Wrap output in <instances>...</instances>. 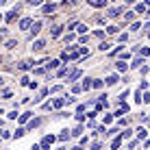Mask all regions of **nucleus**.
I'll return each mask as SVG.
<instances>
[{
	"label": "nucleus",
	"instance_id": "nucleus-8",
	"mask_svg": "<svg viewBox=\"0 0 150 150\" xmlns=\"http://www.w3.org/2000/svg\"><path fill=\"white\" fill-rule=\"evenodd\" d=\"M87 4H89V7H105L107 0H87Z\"/></svg>",
	"mask_w": 150,
	"mask_h": 150
},
{
	"label": "nucleus",
	"instance_id": "nucleus-37",
	"mask_svg": "<svg viewBox=\"0 0 150 150\" xmlns=\"http://www.w3.org/2000/svg\"><path fill=\"white\" fill-rule=\"evenodd\" d=\"M30 115H33V113H24V115H20V122H26Z\"/></svg>",
	"mask_w": 150,
	"mask_h": 150
},
{
	"label": "nucleus",
	"instance_id": "nucleus-16",
	"mask_svg": "<svg viewBox=\"0 0 150 150\" xmlns=\"http://www.w3.org/2000/svg\"><path fill=\"white\" fill-rule=\"evenodd\" d=\"M81 74H83L81 70H74V72H72V74H70V83H74L76 79H81Z\"/></svg>",
	"mask_w": 150,
	"mask_h": 150
},
{
	"label": "nucleus",
	"instance_id": "nucleus-12",
	"mask_svg": "<svg viewBox=\"0 0 150 150\" xmlns=\"http://www.w3.org/2000/svg\"><path fill=\"white\" fill-rule=\"evenodd\" d=\"M63 105H65V98H57V100H52V107H54V109H61Z\"/></svg>",
	"mask_w": 150,
	"mask_h": 150
},
{
	"label": "nucleus",
	"instance_id": "nucleus-23",
	"mask_svg": "<svg viewBox=\"0 0 150 150\" xmlns=\"http://www.w3.org/2000/svg\"><path fill=\"white\" fill-rule=\"evenodd\" d=\"M122 142H124V137L120 135V137H115V139H113V144H111V146H113V148H117V146H120Z\"/></svg>",
	"mask_w": 150,
	"mask_h": 150
},
{
	"label": "nucleus",
	"instance_id": "nucleus-44",
	"mask_svg": "<svg viewBox=\"0 0 150 150\" xmlns=\"http://www.w3.org/2000/svg\"><path fill=\"white\" fill-rule=\"evenodd\" d=\"M2 83H4V79H2V76H0V85H2Z\"/></svg>",
	"mask_w": 150,
	"mask_h": 150
},
{
	"label": "nucleus",
	"instance_id": "nucleus-18",
	"mask_svg": "<svg viewBox=\"0 0 150 150\" xmlns=\"http://www.w3.org/2000/svg\"><path fill=\"white\" fill-rule=\"evenodd\" d=\"M24 135H26V128H18V131L13 133V137H15V139H20V137H24Z\"/></svg>",
	"mask_w": 150,
	"mask_h": 150
},
{
	"label": "nucleus",
	"instance_id": "nucleus-11",
	"mask_svg": "<svg viewBox=\"0 0 150 150\" xmlns=\"http://www.w3.org/2000/svg\"><path fill=\"white\" fill-rule=\"evenodd\" d=\"M117 81H120V79H117V74H111V76H107V79H105L107 85H115Z\"/></svg>",
	"mask_w": 150,
	"mask_h": 150
},
{
	"label": "nucleus",
	"instance_id": "nucleus-43",
	"mask_svg": "<svg viewBox=\"0 0 150 150\" xmlns=\"http://www.w3.org/2000/svg\"><path fill=\"white\" fill-rule=\"evenodd\" d=\"M144 4H146V7H150V0H146V2H144Z\"/></svg>",
	"mask_w": 150,
	"mask_h": 150
},
{
	"label": "nucleus",
	"instance_id": "nucleus-1",
	"mask_svg": "<svg viewBox=\"0 0 150 150\" xmlns=\"http://www.w3.org/2000/svg\"><path fill=\"white\" fill-rule=\"evenodd\" d=\"M30 48H33V52H41V50L46 48V39H37V41H33V46H30Z\"/></svg>",
	"mask_w": 150,
	"mask_h": 150
},
{
	"label": "nucleus",
	"instance_id": "nucleus-21",
	"mask_svg": "<svg viewBox=\"0 0 150 150\" xmlns=\"http://www.w3.org/2000/svg\"><path fill=\"white\" fill-rule=\"evenodd\" d=\"M115 65H117V70H120V72H126V70H128V65L124 63V61H117Z\"/></svg>",
	"mask_w": 150,
	"mask_h": 150
},
{
	"label": "nucleus",
	"instance_id": "nucleus-36",
	"mask_svg": "<svg viewBox=\"0 0 150 150\" xmlns=\"http://www.w3.org/2000/svg\"><path fill=\"white\" fill-rule=\"evenodd\" d=\"M107 33H109V35H115V33H117V26H109V28H107Z\"/></svg>",
	"mask_w": 150,
	"mask_h": 150
},
{
	"label": "nucleus",
	"instance_id": "nucleus-34",
	"mask_svg": "<svg viewBox=\"0 0 150 150\" xmlns=\"http://www.w3.org/2000/svg\"><path fill=\"white\" fill-rule=\"evenodd\" d=\"M139 28H142V24H139V22H135V24H133V26H131V30H133V33H137Z\"/></svg>",
	"mask_w": 150,
	"mask_h": 150
},
{
	"label": "nucleus",
	"instance_id": "nucleus-13",
	"mask_svg": "<svg viewBox=\"0 0 150 150\" xmlns=\"http://www.w3.org/2000/svg\"><path fill=\"white\" fill-rule=\"evenodd\" d=\"M146 9H148V7H146V4H142V2H137V4H135V9H133V11H135V13H139V15H142L144 11H146Z\"/></svg>",
	"mask_w": 150,
	"mask_h": 150
},
{
	"label": "nucleus",
	"instance_id": "nucleus-48",
	"mask_svg": "<svg viewBox=\"0 0 150 150\" xmlns=\"http://www.w3.org/2000/svg\"><path fill=\"white\" fill-rule=\"evenodd\" d=\"M148 13H150V7H148Z\"/></svg>",
	"mask_w": 150,
	"mask_h": 150
},
{
	"label": "nucleus",
	"instance_id": "nucleus-7",
	"mask_svg": "<svg viewBox=\"0 0 150 150\" xmlns=\"http://www.w3.org/2000/svg\"><path fill=\"white\" fill-rule=\"evenodd\" d=\"M30 24H33V20H30V18H24V20H20V28H22V30H26V28L30 26Z\"/></svg>",
	"mask_w": 150,
	"mask_h": 150
},
{
	"label": "nucleus",
	"instance_id": "nucleus-35",
	"mask_svg": "<svg viewBox=\"0 0 150 150\" xmlns=\"http://www.w3.org/2000/svg\"><path fill=\"white\" fill-rule=\"evenodd\" d=\"M79 54H81V57H85V54L89 57V50H87V48H79Z\"/></svg>",
	"mask_w": 150,
	"mask_h": 150
},
{
	"label": "nucleus",
	"instance_id": "nucleus-30",
	"mask_svg": "<svg viewBox=\"0 0 150 150\" xmlns=\"http://www.w3.org/2000/svg\"><path fill=\"white\" fill-rule=\"evenodd\" d=\"M76 30H79V33L83 35V33H85V30H87V26H85V24H76Z\"/></svg>",
	"mask_w": 150,
	"mask_h": 150
},
{
	"label": "nucleus",
	"instance_id": "nucleus-24",
	"mask_svg": "<svg viewBox=\"0 0 150 150\" xmlns=\"http://www.w3.org/2000/svg\"><path fill=\"white\" fill-rule=\"evenodd\" d=\"M139 54H142V57H144V59H146V57L150 54V48H148V46H144V48H142V50H139Z\"/></svg>",
	"mask_w": 150,
	"mask_h": 150
},
{
	"label": "nucleus",
	"instance_id": "nucleus-39",
	"mask_svg": "<svg viewBox=\"0 0 150 150\" xmlns=\"http://www.w3.org/2000/svg\"><path fill=\"white\" fill-rule=\"evenodd\" d=\"M131 135H133V131H128V128H126V131L122 133V137H124V139H126V137H131Z\"/></svg>",
	"mask_w": 150,
	"mask_h": 150
},
{
	"label": "nucleus",
	"instance_id": "nucleus-15",
	"mask_svg": "<svg viewBox=\"0 0 150 150\" xmlns=\"http://www.w3.org/2000/svg\"><path fill=\"white\" fill-rule=\"evenodd\" d=\"M54 9H57L54 4H41V11H44V13H52Z\"/></svg>",
	"mask_w": 150,
	"mask_h": 150
},
{
	"label": "nucleus",
	"instance_id": "nucleus-40",
	"mask_svg": "<svg viewBox=\"0 0 150 150\" xmlns=\"http://www.w3.org/2000/svg\"><path fill=\"white\" fill-rule=\"evenodd\" d=\"M113 120V115H111V113H107V115H105V124H109Z\"/></svg>",
	"mask_w": 150,
	"mask_h": 150
},
{
	"label": "nucleus",
	"instance_id": "nucleus-26",
	"mask_svg": "<svg viewBox=\"0 0 150 150\" xmlns=\"http://www.w3.org/2000/svg\"><path fill=\"white\" fill-rule=\"evenodd\" d=\"M39 124H41V120H39V117H35V120L28 124V128H35V126H39Z\"/></svg>",
	"mask_w": 150,
	"mask_h": 150
},
{
	"label": "nucleus",
	"instance_id": "nucleus-50",
	"mask_svg": "<svg viewBox=\"0 0 150 150\" xmlns=\"http://www.w3.org/2000/svg\"><path fill=\"white\" fill-rule=\"evenodd\" d=\"M113 2H117V0H113Z\"/></svg>",
	"mask_w": 150,
	"mask_h": 150
},
{
	"label": "nucleus",
	"instance_id": "nucleus-29",
	"mask_svg": "<svg viewBox=\"0 0 150 150\" xmlns=\"http://www.w3.org/2000/svg\"><path fill=\"white\" fill-rule=\"evenodd\" d=\"M74 102H76L74 96H65V105H74Z\"/></svg>",
	"mask_w": 150,
	"mask_h": 150
},
{
	"label": "nucleus",
	"instance_id": "nucleus-31",
	"mask_svg": "<svg viewBox=\"0 0 150 150\" xmlns=\"http://www.w3.org/2000/svg\"><path fill=\"white\" fill-rule=\"evenodd\" d=\"M91 87H96V89H100V87H102V81H91Z\"/></svg>",
	"mask_w": 150,
	"mask_h": 150
},
{
	"label": "nucleus",
	"instance_id": "nucleus-47",
	"mask_svg": "<svg viewBox=\"0 0 150 150\" xmlns=\"http://www.w3.org/2000/svg\"><path fill=\"white\" fill-rule=\"evenodd\" d=\"M0 22H2V13H0Z\"/></svg>",
	"mask_w": 150,
	"mask_h": 150
},
{
	"label": "nucleus",
	"instance_id": "nucleus-6",
	"mask_svg": "<svg viewBox=\"0 0 150 150\" xmlns=\"http://www.w3.org/2000/svg\"><path fill=\"white\" fill-rule=\"evenodd\" d=\"M61 33H63V26H52V28H50V35H52V39H57Z\"/></svg>",
	"mask_w": 150,
	"mask_h": 150
},
{
	"label": "nucleus",
	"instance_id": "nucleus-14",
	"mask_svg": "<svg viewBox=\"0 0 150 150\" xmlns=\"http://www.w3.org/2000/svg\"><path fill=\"white\" fill-rule=\"evenodd\" d=\"M70 137H72V133H70V131H61V135H59V142H68Z\"/></svg>",
	"mask_w": 150,
	"mask_h": 150
},
{
	"label": "nucleus",
	"instance_id": "nucleus-4",
	"mask_svg": "<svg viewBox=\"0 0 150 150\" xmlns=\"http://www.w3.org/2000/svg\"><path fill=\"white\" fill-rule=\"evenodd\" d=\"M39 30H41V20H37V22H33V24H30V35H33V37L39 33Z\"/></svg>",
	"mask_w": 150,
	"mask_h": 150
},
{
	"label": "nucleus",
	"instance_id": "nucleus-10",
	"mask_svg": "<svg viewBox=\"0 0 150 150\" xmlns=\"http://www.w3.org/2000/svg\"><path fill=\"white\" fill-rule=\"evenodd\" d=\"M139 65H144V57H142V54H139V57H135V59H133L131 68H139Z\"/></svg>",
	"mask_w": 150,
	"mask_h": 150
},
{
	"label": "nucleus",
	"instance_id": "nucleus-41",
	"mask_svg": "<svg viewBox=\"0 0 150 150\" xmlns=\"http://www.w3.org/2000/svg\"><path fill=\"white\" fill-rule=\"evenodd\" d=\"M85 109H87L85 105H79V109H76V113H85Z\"/></svg>",
	"mask_w": 150,
	"mask_h": 150
},
{
	"label": "nucleus",
	"instance_id": "nucleus-42",
	"mask_svg": "<svg viewBox=\"0 0 150 150\" xmlns=\"http://www.w3.org/2000/svg\"><path fill=\"white\" fill-rule=\"evenodd\" d=\"M7 35V28H0V41H2V37Z\"/></svg>",
	"mask_w": 150,
	"mask_h": 150
},
{
	"label": "nucleus",
	"instance_id": "nucleus-33",
	"mask_svg": "<svg viewBox=\"0 0 150 150\" xmlns=\"http://www.w3.org/2000/svg\"><path fill=\"white\" fill-rule=\"evenodd\" d=\"M15 46H18V41H15V39H11V41H7V48H9V50H11V48H15Z\"/></svg>",
	"mask_w": 150,
	"mask_h": 150
},
{
	"label": "nucleus",
	"instance_id": "nucleus-49",
	"mask_svg": "<svg viewBox=\"0 0 150 150\" xmlns=\"http://www.w3.org/2000/svg\"><path fill=\"white\" fill-rule=\"evenodd\" d=\"M0 63H2V59H0Z\"/></svg>",
	"mask_w": 150,
	"mask_h": 150
},
{
	"label": "nucleus",
	"instance_id": "nucleus-25",
	"mask_svg": "<svg viewBox=\"0 0 150 150\" xmlns=\"http://www.w3.org/2000/svg\"><path fill=\"white\" fill-rule=\"evenodd\" d=\"M28 4H30V7H41L44 0H28Z\"/></svg>",
	"mask_w": 150,
	"mask_h": 150
},
{
	"label": "nucleus",
	"instance_id": "nucleus-46",
	"mask_svg": "<svg viewBox=\"0 0 150 150\" xmlns=\"http://www.w3.org/2000/svg\"><path fill=\"white\" fill-rule=\"evenodd\" d=\"M4 2H7V0H0V4H4Z\"/></svg>",
	"mask_w": 150,
	"mask_h": 150
},
{
	"label": "nucleus",
	"instance_id": "nucleus-45",
	"mask_svg": "<svg viewBox=\"0 0 150 150\" xmlns=\"http://www.w3.org/2000/svg\"><path fill=\"white\" fill-rule=\"evenodd\" d=\"M2 126H4V122H2V120H0V128H2Z\"/></svg>",
	"mask_w": 150,
	"mask_h": 150
},
{
	"label": "nucleus",
	"instance_id": "nucleus-27",
	"mask_svg": "<svg viewBox=\"0 0 150 150\" xmlns=\"http://www.w3.org/2000/svg\"><path fill=\"white\" fill-rule=\"evenodd\" d=\"M109 48H111L109 41H102V44H100V50H102V52H105V50H109Z\"/></svg>",
	"mask_w": 150,
	"mask_h": 150
},
{
	"label": "nucleus",
	"instance_id": "nucleus-3",
	"mask_svg": "<svg viewBox=\"0 0 150 150\" xmlns=\"http://www.w3.org/2000/svg\"><path fill=\"white\" fill-rule=\"evenodd\" d=\"M52 142H54V137H52V135H46L44 139H41V144H39V146L44 148V150H48L50 146H52Z\"/></svg>",
	"mask_w": 150,
	"mask_h": 150
},
{
	"label": "nucleus",
	"instance_id": "nucleus-32",
	"mask_svg": "<svg viewBox=\"0 0 150 150\" xmlns=\"http://www.w3.org/2000/svg\"><path fill=\"white\" fill-rule=\"evenodd\" d=\"M135 102H137V105L142 102V89H137V91H135Z\"/></svg>",
	"mask_w": 150,
	"mask_h": 150
},
{
	"label": "nucleus",
	"instance_id": "nucleus-20",
	"mask_svg": "<svg viewBox=\"0 0 150 150\" xmlns=\"http://www.w3.org/2000/svg\"><path fill=\"white\" fill-rule=\"evenodd\" d=\"M91 81L94 79H85V83L81 85V89H91Z\"/></svg>",
	"mask_w": 150,
	"mask_h": 150
},
{
	"label": "nucleus",
	"instance_id": "nucleus-17",
	"mask_svg": "<svg viewBox=\"0 0 150 150\" xmlns=\"http://www.w3.org/2000/svg\"><path fill=\"white\" fill-rule=\"evenodd\" d=\"M70 133H72V137H81V133H83V126H74Z\"/></svg>",
	"mask_w": 150,
	"mask_h": 150
},
{
	"label": "nucleus",
	"instance_id": "nucleus-22",
	"mask_svg": "<svg viewBox=\"0 0 150 150\" xmlns=\"http://www.w3.org/2000/svg\"><path fill=\"white\" fill-rule=\"evenodd\" d=\"M137 139H146V128H137Z\"/></svg>",
	"mask_w": 150,
	"mask_h": 150
},
{
	"label": "nucleus",
	"instance_id": "nucleus-19",
	"mask_svg": "<svg viewBox=\"0 0 150 150\" xmlns=\"http://www.w3.org/2000/svg\"><path fill=\"white\" fill-rule=\"evenodd\" d=\"M59 65H61V61H50V63L46 65V70H57Z\"/></svg>",
	"mask_w": 150,
	"mask_h": 150
},
{
	"label": "nucleus",
	"instance_id": "nucleus-2",
	"mask_svg": "<svg viewBox=\"0 0 150 150\" xmlns=\"http://www.w3.org/2000/svg\"><path fill=\"white\" fill-rule=\"evenodd\" d=\"M20 9H22V7H20V4H18V7H13V9H11V11H9V13H7V18H4V20H7V22H13V20H15V18H18V13H20Z\"/></svg>",
	"mask_w": 150,
	"mask_h": 150
},
{
	"label": "nucleus",
	"instance_id": "nucleus-9",
	"mask_svg": "<svg viewBox=\"0 0 150 150\" xmlns=\"http://www.w3.org/2000/svg\"><path fill=\"white\" fill-rule=\"evenodd\" d=\"M18 68H20V70H22V72H24V70H28V68H33V61H20V63H18Z\"/></svg>",
	"mask_w": 150,
	"mask_h": 150
},
{
	"label": "nucleus",
	"instance_id": "nucleus-28",
	"mask_svg": "<svg viewBox=\"0 0 150 150\" xmlns=\"http://www.w3.org/2000/svg\"><path fill=\"white\" fill-rule=\"evenodd\" d=\"M133 18H135V11H128L126 15H124V20H126V22H131Z\"/></svg>",
	"mask_w": 150,
	"mask_h": 150
},
{
	"label": "nucleus",
	"instance_id": "nucleus-38",
	"mask_svg": "<svg viewBox=\"0 0 150 150\" xmlns=\"http://www.w3.org/2000/svg\"><path fill=\"white\" fill-rule=\"evenodd\" d=\"M142 102H146V105H148V102H150V94H144L142 96Z\"/></svg>",
	"mask_w": 150,
	"mask_h": 150
},
{
	"label": "nucleus",
	"instance_id": "nucleus-5",
	"mask_svg": "<svg viewBox=\"0 0 150 150\" xmlns=\"http://www.w3.org/2000/svg\"><path fill=\"white\" fill-rule=\"evenodd\" d=\"M120 11H122V7H111L109 11H107V18H117Z\"/></svg>",
	"mask_w": 150,
	"mask_h": 150
}]
</instances>
